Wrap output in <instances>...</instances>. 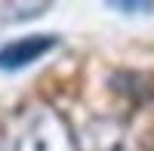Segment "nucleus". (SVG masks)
I'll use <instances>...</instances> for the list:
<instances>
[{
    "mask_svg": "<svg viewBox=\"0 0 154 151\" xmlns=\"http://www.w3.org/2000/svg\"><path fill=\"white\" fill-rule=\"evenodd\" d=\"M111 9H123V12H154V3H126V0H111Z\"/></svg>",
    "mask_w": 154,
    "mask_h": 151,
    "instance_id": "nucleus-3",
    "label": "nucleus"
},
{
    "mask_svg": "<svg viewBox=\"0 0 154 151\" xmlns=\"http://www.w3.org/2000/svg\"><path fill=\"white\" fill-rule=\"evenodd\" d=\"M12 151H77V139L68 120L49 105H37L22 117Z\"/></svg>",
    "mask_w": 154,
    "mask_h": 151,
    "instance_id": "nucleus-1",
    "label": "nucleus"
},
{
    "mask_svg": "<svg viewBox=\"0 0 154 151\" xmlns=\"http://www.w3.org/2000/svg\"><path fill=\"white\" fill-rule=\"evenodd\" d=\"M56 46H59L56 34H28V37H19V40L0 46V71L28 68L31 62L43 59L46 53H53Z\"/></svg>",
    "mask_w": 154,
    "mask_h": 151,
    "instance_id": "nucleus-2",
    "label": "nucleus"
}]
</instances>
